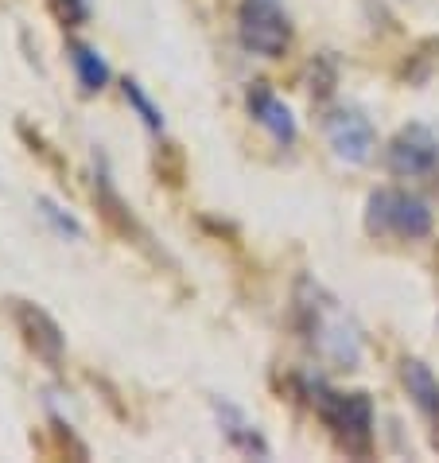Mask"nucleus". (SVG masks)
Segmentation results:
<instances>
[{"mask_svg": "<svg viewBox=\"0 0 439 463\" xmlns=\"http://www.w3.org/2000/svg\"><path fill=\"white\" fill-rule=\"evenodd\" d=\"M295 324L322 363H331L334 370H358L361 351H366L361 327L354 324V316L346 312L339 296L327 285H319L315 277L295 280Z\"/></svg>", "mask_w": 439, "mask_h": 463, "instance_id": "f257e3e1", "label": "nucleus"}, {"mask_svg": "<svg viewBox=\"0 0 439 463\" xmlns=\"http://www.w3.org/2000/svg\"><path fill=\"white\" fill-rule=\"evenodd\" d=\"M307 397H312L315 413L322 417V424L334 432L346 452L354 456H369L373 448V402L366 393H339L327 390L322 382L307 385Z\"/></svg>", "mask_w": 439, "mask_h": 463, "instance_id": "f03ea898", "label": "nucleus"}, {"mask_svg": "<svg viewBox=\"0 0 439 463\" xmlns=\"http://www.w3.org/2000/svg\"><path fill=\"white\" fill-rule=\"evenodd\" d=\"M366 230L381 238H400V241H416L432 234V211L428 203L412 191L381 187L366 199Z\"/></svg>", "mask_w": 439, "mask_h": 463, "instance_id": "7ed1b4c3", "label": "nucleus"}, {"mask_svg": "<svg viewBox=\"0 0 439 463\" xmlns=\"http://www.w3.org/2000/svg\"><path fill=\"white\" fill-rule=\"evenodd\" d=\"M238 40L249 55L280 59L292 43V16L284 0H241Z\"/></svg>", "mask_w": 439, "mask_h": 463, "instance_id": "20e7f679", "label": "nucleus"}, {"mask_svg": "<svg viewBox=\"0 0 439 463\" xmlns=\"http://www.w3.org/2000/svg\"><path fill=\"white\" fill-rule=\"evenodd\" d=\"M12 319H16L28 351L35 358H43L51 370H59L62 358H67V335H62V327L51 319V312H43L40 304H28V300H12Z\"/></svg>", "mask_w": 439, "mask_h": 463, "instance_id": "39448f33", "label": "nucleus"}, {"mask_svg": "<svg viewBox=\"0 0 439 463\" xmlns=\"http://www.w3.org/2000/svg\"><path fill=\"white\" fill-rule=\"evenodd\" d=\"M385 164L389 172L400 179H416V175H428L435 164H439V137L432 133L428 125H405L400 133L393 137L389 152H385Z\"/></svg>", "mask_w": 439, "mask_h": 463, "instance_id": "423d86ee", "label": "nucleus"}, {"mask_svg": "<svg viewBox=\"0 0 439 463\" xmlns=\"http://www.w3.org/2000/svg\"><path fill=\"white\" fill-rule=\"evenodd\" d=\"M322 133H327L334 156L346 164H366L378 148V133H373V125L361 109H331L327 121H322Z\"/></svg>", "mask_w": 439, "mask_h": 463, "instance_id": "0eeeda50", "label": "nucleus"}, {"mask_svg": "<svg viewBox=\"0 0 439 463\" xmlns=\"http://www.w3.org/2000/svg\"><path fill=\"white\" fill-rule=\"evenodd\" d=\"M245 106H249L257 125L268 128V137H273V140H280V145H295L300 128H295V118H292V109L284 106V98H276L268 86L257 82L249 94H245Z\"/></svg>", "mask_w": 439, "mask_h": 463, "instance_id": "6e6552de", "label": "nucleus"}, {"mask_svg": "<svg viewBox=\"0 0 439 463\" xmlns=\"http://www.w3.org/2000/svg\"><path fill=\"white\" fill-rule=\"evenodd\" d=\"M214 417H218V424H222V436L238 448V452L257 456V459H265V456H268L265 436L253 429L249 417H245L238 405H229V402H222V397H214Z\"/></svg>", "mask_w": 439, "mask_h": 463, "instance_id": "1a4fd4ad", "label": "nucleus"}, {"mask_svg": "<svg viewBox=\"0 0 439 463\" xmlns=\"http://www.w3.org/2000/svg\"><path fill=\"white\" fill-rule=\"evenodd\" d=\"M400 382H405L412 405H416L432 424H439V378L432 374V366L420 363V358H405V366H400Z\"/></svg>", "mask_w": 439, "mask_h": 463, "instance_id": "9d476101", "label": "nucleus"}, {"mask_svg": "<svg viewBox=\"0 0 439 463\" xmlns=\"http://www.w3.org/2000/svg\"><path fill=\"white\" fill-rule=\"evenodd\" d=\"M67 55H70V67H74V74H79V86L86 90V94H98V90H106V82H109V62L101 59L94 47H89V43H70Z\"/></svg>", "mask_w": 439, "mask_h": 463, "instance_id": "9b49d317", "label": "nucleus"}, {"mask_svg": "<svg viewBox=\"0 0 439 463\" xmlns=\"http://www.w3.org/2000/svg\"><path fill=\"white\" fill-rule=\"evenodd\" d=\"M121 90H125V101L136 109V118L145 121V125L152 128V133H160V128H163V113H160L156 101H152V98L145 94V86L133 82V79H125V82H121Z\"/></svg>", "mask_w": 439, "mask_h": 463, "instance_id": "f8f14e48", "label": "nucleus"}, {"mask_svg": "<svg viewBox=\"0 0 439 463\" xmlns=\"http://www.w3.org/2000/svg\"><path fill=\"white\" fill-rule=\"evenodd\" d=\"M40 211H43V218H47V222L59 230L62 238H82V234H86L79 218H74V214H67V211L59 207V203H51V199H40Z\"/></svg>", "mask_w": 439, "mask_h": 463, "instance_id": "ddd939ff", "label": "nucleus"}, {"mask_svg": "<svg viewBox=\"0 0 439 463\" xmlns=\"http://www.w3.org/2000/svg\"><path fill=\"white\" fill-rule=\"evenodd\" d=\"M47 5L62 24H67V28H79V24H86V16H89L86 0H47Z\"/></svg>", "mask_w": 439, "mask_h": 463, "instance_id": "4468645a", "label": "nucleus"}]
</instances>
